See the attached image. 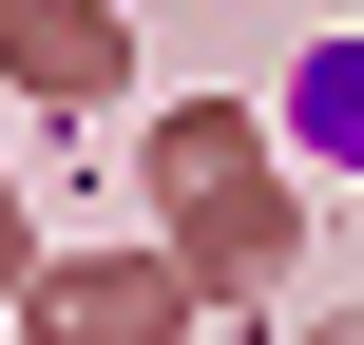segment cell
I'll return each instance as SVG.
<instances>
[{"instance_id": "6da1fadb", "label": "cell", "mask_w": 364, "mask_h": 345, "mask_svg": "<svg viewBox=\"0 0 364 345\" xmlns=\"http://www.w3.org/2000/svg\"><path fill=\"white\" fill-rule=\"evenodd\" d=\"M288 115H307V154H346V173H364V38H326V58L288 77Z\"/></svg>"}]
</instances>
